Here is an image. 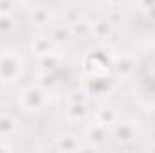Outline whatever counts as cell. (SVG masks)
<instances>
[{"label":"cell","mask_w":155,"mask_h":153,"mask_svg":"<svg viewBox=\"0 0 155 153\" xmlns=\"http://www.w3.org/2000/svg\"><path fill=\"white\" fill-rule=\"evenodd\" d=\"M20 105L27 110V112H35V110H40L43 105H45V94L40 90V88H27L22 92L20 96Z\"/></svg>","instance_id":"6da1fadb"},{"label":"cell","mask_w":155,"mask_h":153,"mask_svg":"<svg viewBox=\"0 0 155 153\" xmlns=\"http://www.w3.org/2000/svg\"><path fill=\"white\" fill-rule=\"evenodd\" d=\"M20 70H22V65H20V61L15 56L5 54V56L0 58V79L13 81V79L18 77Z\"/></svg>","instance_id":"7a4b0ae2"},{"label":"cell","mask_w":155,"mask_h":153,"mask_svg":"<svg viewBox=\"0 0 155 153\" xmlns=\"http://www.w3.org/2000/svg\"><path fill=\"white\" fill-rule=\"evenodd\" d=\"M114 133H116V139L119 142H130V141H134V137H135V130H134V126H132L130 122H121V124H117L116 130H114Z\"/></svg>","instance_id":"3957f363"},{"label":"cell","mask_w":155,"mask_h":153,"mask_svg":"<svg viewBox=\"0 0 155 153\" xmlns=\"http://www.w3.org/2000/svg\"><path fill=\"white\" fill-rule=\"evenodd\" d=\"M107 139V132H105V126L101 124H92L87 128V141L92 142V144H101L105 142Z\"/></svg>","instance_id":"277c9868"},{"label":"cell","mask_w":155,"mask_h":153,"mask_svg":"<svg viewBox=\"0 0 155 153\" xmlns=\"http://www.w3.org/2000/svg\"><path fill=\"white\" fill-rule=\"evenodd\" d=\"M96 121H97V124H101V126H110V124H114L117 121V114L116 110H112V108H99L97 112H96Z\"/></svg>","instance_id":"5b68a950"},{"label":"cell","mask_w":155,"mask_h":153,"mask_svg":"<svg viewBox=\"0 0 155 153\" xmlns=\"http://www.w3.org/2000/svg\"><path fill=\"white\" fill-rule=\"evenodd\" d=\"M71 36H72V31H71L69 25L58 24V25L51 27V40L52 41H67Z\"/></svg>","instance_id":"8992f818"},{"label":"cell","mask_w":155,"mask_h":153,"mask_svg":"<svg viewBox=\"0 0 155 153\" xmlns=\"http://www.w3.org/2000/svg\"><path fill=\"white\" fill-rule=\"evenodd\" d=\"M112 33V24L108 20H97L92 24V34L96 38H107Z\"/></svg>","instance_id":"52a82bcc"},{"label":"cell","mask_w":155,"mask_h":153,"mask_svg":"<svg viewBox=\"0 0 155 153\" xmlns=\"http://www.w3.org/2000/svg\"><path fill=\"white\" fill-rule=\"evenodd\" d=\"M83 146H79L78 139L74 137H61V139H56V150H63V151H76V150H81Z\"/></svg>","instance_id":"ba28073f"},{"label":"cell","mask_w":155,"mask_h":153,"mask_svg":"<svg viewBox=\"0 0 155 153\" xmlns=\"http://www.w3.org/2000/svg\"><path fill=\"white\" fill-rule=\"evenodd\" d=\"M52 45H54V41L51 38H36L33 41V50L40 56H43V54L52 52Z\"/></svg>","instance_id":"9c48e42d"},{"label":"cell","mask_w":155,"mask_h":153,"mask_svg":"<svg viewBox=\"0 0 155 153\" xmlns=\"http://www.w3.org/2000/svg\"><path fill=\"white\" fill-rule=\"evenodd\" d=\"M87 115H88V110H87L85 103L71 105V106H69V110H67V117H69V119H72V121H83Z\"/></svg>","instance_id":"30bf717a"},{"label":"cell","mask_w":155,"mask_h":153,"mask_svg":"<svg viewBox=\"0 0 155 153\" xmlns=\"http://www.w3.org/2000/svg\"><path fill=\"white\" fill-rule=\"evenodd\" d=\"M71 31H72V34L85 36V34L92 33V24H88V22H85V20H76L74 24H71Z\"/></svg>","instance_id":"8fae6325"},{"label":"cell","mask_w":155,"mask_h":153,"mask_svg":"<svg viewBox=\"0 0 155 153\" xmlns=\"http://www.w3.org/2000/svg\"><path fill=\"white\" fill-rule=\"evenodd\" d=\"M15 132V121L9 115H0V135L7 137Z\"/></svg>","instance_id":"7c38bea8"},{"label":"cell","mask_w":155,"mask_h":153,"mask_svg":"<svg viewBox=\"0 0 155 153\" xmlns=\"http://www.w3.org/2000/svg\"><path fill=\"white\" fill-rule=\"evenodd\" d=\"M33 22H35L36 25H43V24H47V22H49V13H47L43 7L35 9V11H33Z\"/></svg>","instance_id":"4fadbf2b"},{"label":"cell","mask_w":155,"mask_h":153,"mask_svg":"<svg viewBox=\"0 0 155 153\" xmlns=\"http://www.w3.org/2000/svg\"><path fill=\"white\" fill-rule=\"evenodd\" d=\"M58 63V58L52 54V52H49V54H43L41 58H40V65L45 69V70H49V69H52L54 65Z\"/></svg>","instance_id":"5bb4252c"},{"label":"cell","mask_w":155,"mask_h":153,"mask_svg":"<svg viewBox=\"0 0 155 153\" xmlns=\"http://www.w3.org/2000/svg\"><path fill=\"white\" fill-rule=\"evenodd\" d=\"M130 70H132V61H130L128 58H123V60L117 61V72H119V74L124 76V74H128Z\"/></svg>","instance_id":"9a60e30c"},{"label":"cell","mask_w":155,"mask_h":153,"mask_svg":"<svg viewBox=\"0 0 155 153\" xmlns=\"http://www.w3.org/2000/svg\"><path fill=\"white\" fill-rule=\"evenodd\" d=\"M69 103L71 105H79V103H85V94L83 92H72L71 97H69Z\"/></svg>","instance_id":"2e32d148"},{"label":"cell","mask_w":155,"mask_h":153,"mask_svg":"<svg viewBox=\"0 0 155 153\" xmlns=\"http://www.w3.org/2000/svg\"><path fill=\"white\" fill-rule=\"evenodd\" d=\"M13 9V0H0V15H7Z\"/></svg>","instance_id":"e0dca14e"},{"label":"cell","mask_w":155,"mask_h":153,"mask_svg":"<svg viewBox=\"0 0 155 153\" xmlns=\"http://www.w3.org/2000/svg\"><path fill=\"white\" fill-rule=\"evenodd\" d=\"M11 29V20L7 15H0V31H9Z\"/></svg>","instance_id":"ac0fdd59"},{"label":"cell","mask_w":155,"mask_h":153,"mask_svg":"<svg viewBox=\"0 0 155 153\" xmlns=\"http://www.w3.org/2000/svg\"><path fill=\"white\" fill-rule=\"evenodd\" d=\"M112 2H119V0H112Z\"/></svg>","instance_id":"d6986e66"}]
</instances>
